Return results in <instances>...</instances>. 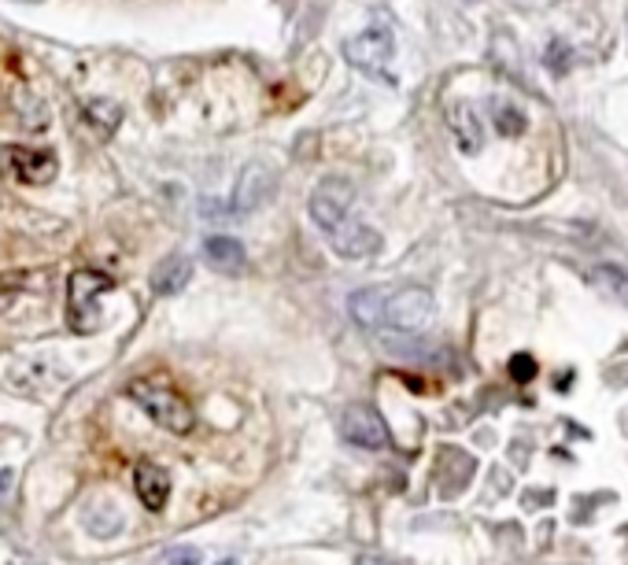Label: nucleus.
<instances>
[{
	"instance_id": "obj_1",
	"label": "nucleus",
	"mask_w": 628,
	"mask_h": 565,
	"mask_svg": "<svg viewBox=\"0 0 628 565\" xmlns=\"http://www.w3.org/2000/svg\"><path fill=\"white\" fill-rule=\"evenodd\" d=\"M126 395L148 414V418L156 421L159 429L174 432V437H185V432H193V426H196L193 407L167 381H148V377H137V381L126 384Z\"/></svg>"
},
{
	"instance_id": "obj_2",
	"label": "nucleus",
	"mask_w": 628,
	"mask_h": 565,
	"mask_svg": "<svg viewBox=\"0 0 628 565\" xmlns=\"http://www.w3.org/2000/svg\"><path fill=\"white\" fill-rule=\"evenodd\" d=\"M115 288V281L108 274H100V270H74L67 278V322L74 333H93V329H100V296L104 292Z\"/></svg>"
},
{
	"instance_id": "obj_3",
	"label": "nucleus",
	"mask_w": 628,
	"mask_h": 565,
	"mask_svg": "<svg viewBox=\"0 0 628 565\" xmlns=\"http://www.w3.org/2000/svg\"><path fill=\"white\" fill-rule=\"evenodd\" d=\"M433 322V296L426 288H399L384 292L381 304V322L378 329H396V333H421Z\"/></svg>"
},
{
	"instance_id": "obj_4",
	"label": "nucleus",
	"mask_w": 628,
	"mask_h": 565,
	"mask_svg": "<svg viewBox=\"0 0 628 565\" xmlns=\"http://www.w3.org/2000/svg\"><path fill=\"white\" fill-rule=\"evenodd\" d=\"M392 52H396V41H392L389 26H370V30H362L359 37L344 41V60L367 74H384Z\"/></svg>"
},
{
	"instance_id": "obj_5",
	"label": "nucleus",
	"mask_w": 628,
	"mask_h": 565,
	"mask_svg": "<svg viewBox=\"0 0 628 565\" xmlns=\"http://www.w3.org/2000/svg\"><path fill=\"white\" fill-rule=\"evenodd\" d=\"M352 200H355V193H352V185L344 182V177H325V182L311 193V204H307V207H311V219H315L318 230L330 233L341 222H348Z\"/></svg>"
},
{
	"instance_id": "obj_6",
	"label": "nucleus",
	"mask_w": 628,
	"mask_h": 565,
	"mask_svg": "<svg viewBox=\"0 0 628 565\" xmlns=\"http://www.w3.org/2000/svg\"><path fill=\"white\" fill-rule=\"evenodd\" d=\"M341 437L355 447H367V451H381L389 447V426L384 418L367 403H355V407L344 410L341 418Z\"/></svg>"
},
{
	"instance_id": "obj_7",
	"label": "nucleus",
	"mask_w": 628,
	"mask_h": 565,
	"mask_svg": "<svg viewBox=\"0 0 628 565\" xmlns=\"http://www.w3.org/2000/svg\"><path fill=\"white\" fill-rule=\"evenodd\" d=\"M8 163V171H12L15 182L23 185H49L56 171H60V159L52 152H45V148H23V145H12L4 148V156H0Z\"/></svg>"
},
{
	"instance_id": "obj_8",
	"label": "nucleus",
	"mask_w": 628,
	"mask_h": 565,
	"mask_svg": "<svg viewBox=\"0 0 628 565\" xmlns=\"http://www.w3.org/2000/svg\"><path fill=\"white\" fill-rule=\"evenodd\" d=\"M325 241H330V248L344 259H367L381 248V233L367 222H352V219L325 233Z\"/></svg>"
},
{
	"instance_id": "obj_9",
	"label": "nucleus",
	"mask_w": 628,
	"mask_h": 565,
	"mask_svg": "<svg viewBox=\"0 0 628 565\" xmlns=\"http://www.w3.org/2000/svg\"><path fill=\"white\" fill-rule=\"evenodd\" d=\"M274 193V174L262 163H248L237 177V188H233V211H259L267 204V196Z\"/></svg>"
},
{
	"instance_id": "obj_10",
	"label": "nucleus",
	"mask_w": 628,
	"mask_h": 565,
	"mask_svg": "<svg viewBox=\"0 0 628 565\" xmlns=\"http://www.w3.org/2000/svg\"><path fill=\"white\" fill-rule=\"evenodd\" d=\"M123 126V108L108 97H97L82 108V130L93 134V140H111L115 130Z\"/></svg>"
},
{
	"instance_id": "obj_11",
	"label": "nucleus",
	"mask_w": 628,
	"mask_h": 565,
	"mask_svg": "<svg viewBox=\"0 0 628 565\" xmlns=\"http://www.w3.org/2000/svg\"><path fill=\"white\" fill-rule=\"evenodd\" d=\"M189 278H193V259L189 256H167L152 270L148 285H152L156 296H177V292L189 285Z\"/></svg>"
},
{
	"instance_id": "obj_12",
	"label": "nucleus",
	"mask_w": 628,
	"mask_h": 565,
	"mask_svg": "<svg viewBox=\"0 0 628 565\" xmlns=\"http://www.w3.org/2000/svg\"><path fill=\"white\" fill-rule=\"evenodd\" d=\"M134 488H137V499L148 506V511H163L167 499H171V477H167L163 469L152 466V463H140L137 466Z\"/></svg>"
},
{
	"instance_id": "obj_13",
	"label": "nucleus",
	"mask_w": 628,
	"mask_h": 565,
	"mask_svg": "<svg viewBox=\"0 0 628 565\" xmlns=\"http://www.w3.org/2000/svg\"><path fill=\"white\" fill-rule=\"evenodd\" d=\"M204 256L214 270H222V274H237L241 267H245V248H241V241L233 237H208L204 241Z\"/></svg>"
},
{
	"instance_id": "obj_14",
	"label": "nucleus",
	"mask_w": 628,
	"mask_h": 565,
	"mask_svg": "<svg viewBox=\"0 0 628 565\" xmlns=\"http://www.w3.org/2000/svg\"><path fill=\"white\" fill-rule=\"evenodd\" d=\"M452 134H455V145L463 148L466 156L481 152L484 134H481V122H477L470 103H458V108L452 111Z\"/></svg>"
},
{
	"instance_id": "obj_15",
	"label": "nucleus",
	"mask_w": 628,
	"mask_h": 565,
	"mask_svg": "<svg viewBox=\"0 0 628 565\" xmlns=\"http://www.w3.org/2000/svg\"><path fill=\"white\" fill-rule=\"evenodd\" d=\"M384 292H389V288H362V292H355V296L348 299V310H352L355 322L367 326V329H378Z\"/></svg>"
},
{
	"instance_id": "obj_16",
	"label": "nucleus",
	"mask_w": 628,
	"mask_h": 565,
	"mask_svg": "<svg viewBox=\"0 0 628 565\" xmlns=\"http://www.w3.org/2000/svg\"><path fill=\"white\" fill-rule=\"evenodd\" d=\"M492 115H495V130H500L503 137H518L525 130V115L518 108H510V103H492Z\"/></svg>"
},
{
	"instance_id": "obj_17",
	"label": "nucleus",
	"mask_w": 628,
	"mask_h": 565,
	"mask_svg": "<svg viewBox=\"0 0 628 565\" xmlns=\"http://www.w3.org/2000/svg\"><path fill=\"white\" fill-rule=\"evenodd\" d=\"M510 377L518 384H529L532 377H537V359H532V355H514V359H510Z\"/></svg>"
},
{
	"instance_id": "obj_18",
	"label": "nucleus",
	"mask_w": 628,
	"mask_h": 565,
	"mask_svg": "<svg viewBox=\"0 0 628 565\" xmlns=\"http://www.w3.org/2000/svg\"><path fill=\"white\" fill-rule=\"evenodd\" d=\"M196 562H200V551L196 548H177L163 558V565H196Z\"/></svg>"
},
{
	"instance_id": "obj_19",
	"label": "nucleus",
	"mask_w": 628,
	"mask_h": 565,
	"mask_svg": "<svg viewBox=\"0 0 628 565\" xmlns=\"http://www.w3.org/2000/svg\"><path fill=\"white\" fill-rule=\"evenodd\" d=\"M355 565H399V562L384 558V554H359V562H355Z\"/></svg>"
},
{
	"instance_id": "obj_20",
	"label": "nucleus",
	"mask_w": 628,
	"mask_h": 565,
	"mask_svg": "<svg viewBox=\"0 0 628 565\" xmlns=\"http://www.w3.org/2000/svg\"><path fill=\"white\" fill-rule=\"evenodd\" d=\"M8 480H12L8 477V469H0V488H8Z\"/></svg>"
},
{
	"instance_id": "obj_21",
	"label": "nucleus",
	"mask_w": 628,
	"mask_h": 565,
	"mask_svg": "<svg viewBox=\"0 0 628 565\" xmlns=\"http://www.w3.org/2000/svg\"><path fill=\"white\" fill-rule=\"evenodd\" d=\"M219 565H237V562H219Z\"/></svg>"
}]
</instances>
